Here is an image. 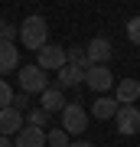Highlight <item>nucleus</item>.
<instances>
[{"label": "nucleus", "instance_id": "nucleus-1", "mask_svg": "<svg viewBox=\"0 0 140 147\" xmlns=\"http://www.w3.org/2000/svg\"><path fill=\"white\" fill-rule=\"evenodd\" d=\"M16 36H20V42H23L26 49L36 53V49H42L49 42V23L42 20L39 13L36 16H26V20L20 23V30H16Z\"/></svg>", "mask_w": 140, "mask_h": 147}, {"label": "nucleus", "instance_id": "nucleus-2", "mask_svg": "<svg viewBox=\"0 0 140 147\" xmlns=\"http://www.w3.org/2000/svg\"><path fill=\"white\" fill-rule=\"evenodd\" d=\"M59 115H62V131H65L68 137H72V134H82L85 127H88V111L78 105V101H68Z\"/></svg>", "mask_w": 140, "mask_h": 147}, {"label": "nucleus", "instance_id": "nucleus-3", "mask_svg": "<svg viewBox=\"0 0 140 147\" xmlns=\"http://www.w3.org/2000/svg\"><path fill=\"white\" fill-rule=\"evenodd\" d=\"M20 88L29 92V95L46 92V88H49V75H46V69H39V65H23V69H20Z\"/></svg>", "mask_w": 140, "mask_h": 147}, {"label": "nucleus", "instance_id": "nucleus-4", "mask_svg": "<svg viewBox=\"0 0 140 147\" xmlns=\"http://www.w3.org/2000/svg\"><path fill=\"white\" fill-rule=\"evenodd\" d=\"M65 62H68V59H65V49H62V46H52V42H46L42 49H36V65L46 69V72H59Z\"/></svg>", "mask_w": 140, "mask_h": 147}, {"label": "nucleus", "instance_id": "nucleus-5", "mask_svg": "<svg viewBox=\"0 0 140 147\" xmlns=\"http://www.w3.org/2000/svg\"><path fill=\"white\" fill-rule=\"evenodd\" d=\"M114 124H117V134H137L140 131V108L137 105H121L117 115H114Z\"/></svg>", "mask_w": 140, "mask_h": 147}, {"label": "nucleus", "instance_id": "nucleus-6", "mask_svg": "<svg viewBox=\"0 0 140 147\" xmlns=\"http://www.w3.org/2000/svg\"><path fill=\"white\" fill-rule=\"evenodd\" d=\"M85 85L101 95V92H108L111 85H114V72H111L108 65H88L85 69Z\"/></svg>", "mask_w": 140, "mask_h": 147}, {"label": "nucleus", "instance_id": "nucleus-7", "mask_svg": "<svg viewBox=\"0 0 140 147\" xmlns=\"http://www.w3.org/2000/svg\"><path fill=\"white\" fill-rule=\"evenodd\" d=\"M85 53H88V62H91V65H108V59L114 56V46H111V39L94 36L88 46H85Z\"/></svg>", "mask_w": 140, "mask_h": 147}, {"label": "nucleus", "instance_id": "nucleus-8", "mask_svg": "<svg viewBox=\"0 0 140 147\" xmlns=\"http://www.w3.org/2000/svg\"><path fill=\"white\" fill-rule=\"evenodd\" d=\"M13 147H46V131L33 124H23L13 137Z\"/></svg>", "mask_w": 140, "mask_h": 147}, {"label": "nucleus", "instance_id": "nucleus-9", "mask_svg": "<svg viewBox=\"0 0 140 147\" xmlns=\"http://www.w3.org/2000/svg\"><path fill=\"white\" fill-rule=\"evenodd\" d=\"M23 111H16L13 105L10 108H0V134H7V137H10V134H16V131H20V127H23Z\"/></svg>", "mask_w": 140, "mask_h": 147}, {"label": "nucleus", "instance_id": "nucleus-10", "mask_svg": "<svg viewBox=\"0 0 140 147\" xmlns=\"http://www.w3.org/2000/svg\"><path fill=\"white\" fill-rule=\"evenodd\" d=\"M114 98L121 101V105H134V101H140V82L137 79H121L117 88H114Z\"/></svg>", "mask_w": 140, "mask_h": 147}, {"label": "nucleus", "instance_id": "nucleus-11", "mask_svg": "<svg viewBox=\"0 0 140 147\" xmlns=\"http://www.w3.org/2000/svg\"><path fill=\"white\" fill-rule=\"evenodd\" d=\"M117 108H121V101H117V98H108V95H98V98L91 101V115L98 118V121L114 118V115H117Z\"/></svg>", "mask_w": 140, "mask_h": 147}, {"label": "nucleus", "instance_id": "nucleus-12", "mask_svg": "<svg viewBox=\"0 0 140 147\" xmlns=\"http://www.w3.org/2000/svg\"><path fill=\"white\" fill-rule=\"evenodd\" d=\"M16 65H20V49H16L13 42H7V39H0V75H7V72H13Z\"/></svg>", "mask_w": 140, "mask_h": 147}, {"label": "nucleus", "instance_id": "nucleus-13", "mask_svg": "<svg viewBox=\"0 0 140 147\" xmlns=\"http://www.w3.org/2000/svg\"><path fill=\"white\" fill-rule=\"evenodd\" d=\"M39 108H46L49 115H56V111H62V88L59 85H49L46 92H39Z\"/></svg>", "mask_w": 140, "mask_h": 147}, {"label": "nucleus", "instance_id": "nucleus-14", "mask_svg": "<svg viewBox=\"0 0 140 147\" xmlns=\"http://www.w3.org/2000/svg\"><path fill=\"white\" fill-rule=\"evenodd\" d=\"M75 85H85V69L65 62L59 69V88H75Z\"/></svg>", "mask_w": 140, "mask_h": 147}, {"label": "nucleus", "instance_id": "nucleus-15", "mask_svg": "<svg viewBox=\"0 0 140 147\" xmlns=\"http://www.w3.org/2000/svg\"><path fill=\"white\" fill-rule=\"evenodd\" d=\"M65 59H68V65H78V69H88V53H85V46H68L65 49Z\"/></svg>", "mask_w": 140, "mask_h": 147}, {"label": "nucleus", "instance_id": "nucleus-16", "mask_svg": "<svg viewBox=\"0 0 140 147\" xmlns=\"http://www.w3.org/2000/svg\"><path fill=\"white\" fill-rule=\"evenodd\" d=\"M49 111L46 108H29V115H26V124H33V127H46L49 124Z\"/></svg>", "mask_w": 140, "mask_h": 147}, {"label": "nucleus", "instance_id": "nucleus-17", "mask_svg": "<svg viewBox=\"0 0 140 147\" xmlns=\"http://www.w3.org/2000/svg\"><path fill=\"white\" fill-rule=\"evenodd\" d=\"M46 144H49V147H68L72 141H68V134L62 131V127H52V131L46 134Z\"/></svg>", "mask_w": 140, "mask_h": 147}, {"label": "nucleus", "instance_id": "nucleus-18", "mask_svg": "<svg viewBox=\"0 0 140 147\" xmlns=\"http://www.w3.org/2000/svg\"><path fill=\"white\" fill-rule=\"evenodd\" d=\"M127 39L134 46H140V16H130L127 20Z\"/></svg>", "mask_w": 140, "mask_h": 147}, {"label": "nucleus", "instance_id": "nucleus-19", "mask_svg": "<svg viewBox=\"0 0 140 147\" xmlns=\"http://www.w3.org/2000/svg\"><path fill=\"white\" fill-rule=\"evenodd\" d=\"M13 108H16V111H29V108H33V95H29V92L13 95Z\"/></svg>", "mask_w": 140, "mask_h": 147}, {"label": "nucleus", "instance_id": "nucleus-20", "mask_svg": "<svg viewBox=\"0 0 140 147\" xmlns=\"http://www.w3.org/2000/svg\"><path fill=\"white\" fill-rule=\"evenodd\" d=\"M10 105H13V88H10V82L0 79V108H10Z\"/></svg>", "mask_w": 140, "mask_h": 147}, {"label": "nucleus", "instance_id": "nucleus-21", "mask_svg": "<svg viewBox=\"0 0 140 147\" xmlns=\"http://www.w3.org/2000/svg\"><path fill=\"white\" fill-rule=\"evenodd\" d=\"M0 39H7V42L16 39V26H13V23H7L3 16H0Z\"/></svg>", "mask_w": 140, "mask_h": 147}, {"label": "nucleus", "instance_id": "nucleus-22", "mask_svg": "<svg viewBox=\"0 0 140 147\" xmlns=\"http://www.w3.org/2000/svg\"><path fill=\"white\" fill-rule=\"evenodd\" d=\"M68 147H94V144H91V141H72Z\"/></svg>", "mask_w": 140, "mask_h": 147}, {"label": "nucleus", "instance_id": "nucleus-23", "mask_svg": "<svg viewBox=\"0 0 140 147\" xmlns=\"http://www.w3.org/2000/svg\"><path fill=\"white\" fill-rule=\"evenodd\" d=\"M0 147H13V144H10V137H7V134H0Z\"/></svg>", "mask_w": 140, "mask_h": 147}]
</instances>
